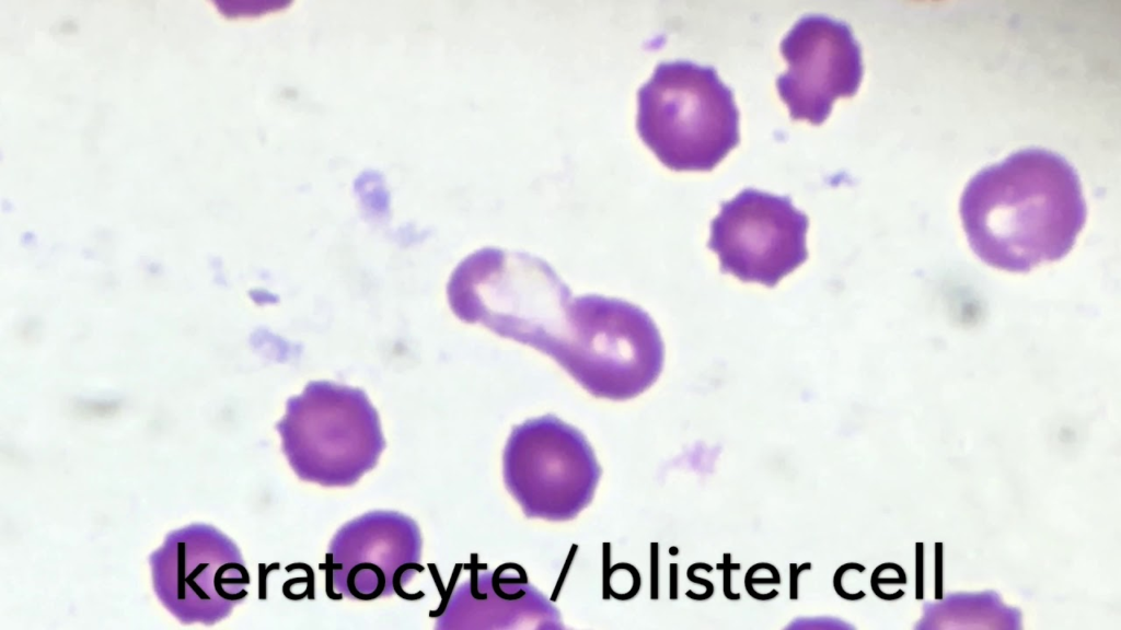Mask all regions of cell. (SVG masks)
<instances>
[{
    "label": "cell",
    "mask_w": 1121,
    "mask_h": 630,
    "mask_svg": "<svg viewBox=\"0 0 1121 630\" xmlns=\"http://www.w3.org/2000/svg\"><path fill=\"white\" fill-rule=\"evenodd\" d=\"M447 294L459 319L547 354L596 397H636L662 371L664 347L648 313L615 298H574L530 254L478 249L453 270Z\"/></svg>",
    "instance_id": "6da1fadb"
},
{
    "label": "cell",
    "mask_w": 1121,
    "mask_h": 630,
    "mask_svg": "<svg viewBox=\"0 0 1121 630\" xmlns=\"http://www.w3.org/2000/svg\"><path fill=\"white\" fill-rule=\"evenodd\" d=\"M959 211L976 256L1012 272L1064 257L1086 220L1075 170L1058 153L1038 148L1014 152L976 173Z\"/></svg>",
    "instance_id": "7a4b0ae2"
},
{
    "label": "cell",
    "mask_w": 1121,
    "mask_h": 630,
    "mask_svg": "<svg viewBox=\"0 0 1121 630\" xmlns=\"http://www.w3.org/2000/svg\"><path fill=\"white\" fill-rule=\"evenodd\" d=\"M731 90L709 66L659 63L637 92L638 135L662 164L709 171L739 142Z\"/></svg>",
    "instance_id": "3957f363"
},
{
    "label": "cell",
    "mask_w": 1121,
    "mask_h": 630,
    "mask_svg": "<svg viewBox=\"0 0 1121 630\" xmlns=\"http://www.w3.org/2000/svg\"><path fill=\"white\" fill-rule=\"evenodd\" d=\"M600 474L582 433L555 416L516 425L505 447L506 487L529 517H575L591 501Z\"/></svg>",
    "instance_id": "277c9868"
},
{
    "label": "cell",
    "mask_w": 1121,
    "mask_h": 630,
    "mask_svg": "<svg viewBox=\"0 0 1121 630\" xmlns=\"http://www.w3.org/2000/svg\"><path fill=\"white\" fill-rule=\"evenodd\" d=\"M808 224L789 197L747 188L721 203L708 247L723 272L772 288L808 258Z\"/></svg>",
    "instance_id": "5b68a950"
},
{
    "label": "cell",
    "mask_w": 1121,
    "mask_h": 630,
    "mask_svg": "<svg viewBox=\"0 0 1121 630\" xmlns=\"http://www.w3.org/2000/svg\"><path fill=\"white\" fill-rule=\"evenodd\" d=\"M151 560L159 598L183 622L220 620L247 594L238 549L211 527L173 533Z\"/></svg>",
    "instance_id": "8992f818"
},
{
    "label": "cell",
    "mask_w": 1121,
    "mask_h": 630,
    "mask_svg": "<svg viewBox=\"0 0 1121 630\" xmlns=\"http://www.w3.org/2000/svg\"><path fill=\"white\" fill-rule=\"evenodd\" d=\"M788 69L777 79V89L794 119L821 124L833 101L853 95L863 74L858 42L850 26L831 18H801L782 40Z\"/></svg>",
    "instance_id": "52a82bcc"
},
{
    "label": "cell",
    "mask_w": 1121,
    "mask_h": 630,
    "mask_svg": "<svg viewBox=\"0 0 1121 630\" xmlns=\"http://www.w3.org/2000/svg\"><path fill=\"white\" fill-rule=\"evenodd\" d=\"M284 450L293 455H363L374 463L383 447L378 413L358 388L312 382L288 400L277 424Z\"/></svg>",
    "instance_id": "ba28073f"
},
{
    "label": "cell",
    "mask_w": 1121,
    "mask_h": 630,
    "mask_svg": "<svg viewBox=\"0 0 1121 630\" xmlns=\"http://www.w3.org/2000/svg\"><path fill=\"white\" fill-rule=\"evenodd\" d=\"M696 570H705L706 572H712L713 567L710 564H707V563H704V562H697V563L691 564L689 567V569H687V572H686L687 579L691 582H693V583H697V584L703 585L705 587L706 592L705 593H701V594H696L693 591H687L685 593V595L689 598L694 599V600H705V599H708L714 594V584L709 580H707L705 578L696 576L694 574V572Z\"/></svg>",
    "instance_id": "9c48e42d"
},
{
    "label": "cell",
    "mask_w": 1121,
    "mask_h": 630,
    "mask_svg": "<svg viewBox=\"0 0 1121 630\" xmlns=\"http://www.w3.org/2000/svg\"><path fill=\"white\" fill-rule=\"evenodd\" d=\"M850 570H856L858 572H864L865 571V567L859 564V563H854V562H847V563L842 564L841 567H839V569H836V571H835V573L833 575V587H834V591H835V593L840 597H842V598H844L846 600H858V599H862V598L865 597V593L863 591H859L858 593H848L842 586L843 575H844L845 572H847Z\"/></svg>",
    "instance_id": "30bf717a"
},
{
    "label": "cell",
    "mask_w": 1121,
    "mask_h": 630,
    "mask_svg": "<svg viewBox=\"0 0 1121 630\" xmlns=\"http://www.w3.org/2000/svg\"><path fill=\"white\" fill-rule=\"evenodd\" d=\"M717 570H723V592L726 598L730 600H738L741 598L739 593H733L731 590V571L739 570L740 563L731 562V553L726 552L723 556V563H717Z\"/></svg>",
    "instance_id": "8fae6325"
},
{
    "label": "cell",
    "mask_w": 1121,
    "mask_h": 630,
    "mask_svg": "<svg viewBox=\"0 0 1121 630\" xmlns=\"http://www.w3.org/2000/svg\"><path fill=\"white\" fill-rule=\"evenodd\" d=\"M809 570H811L810 562H804L800 565H797L796 563L789 564V599L795 600L798 598L799 575L801 572Z\"/></svg>",
    "instance_id": "7c38bea8"
},
{
    "label": "cell",
    "mask_w": 1121,
    "mask_h": 630,
    "mask_svg": "<svg viewBox=\"0 0 1121 630\" xmlns=\"http://www.w3.org/2000/svg\"><path fill=\"white\" fill-rule=\"evenodd\" d=\"M677 568H678V565L675 563L671 564V576H672V579H671L672 580L671 598H677Z\"/></svg>",
    "instance_id": "4fadbf2b"
}]
</instances>
